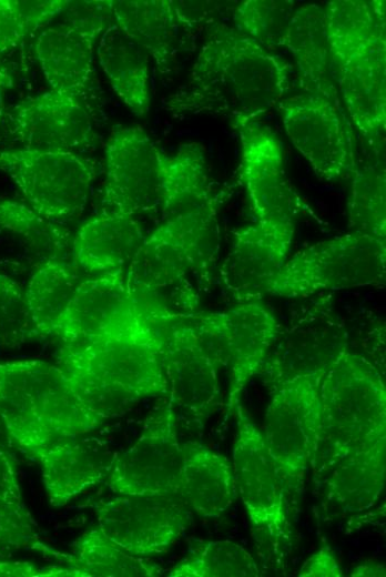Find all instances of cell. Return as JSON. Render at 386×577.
<instances>
[{"mask_svg": "<svg viewBox=\"0 0 386 577\" xmlns=\"http://www.w3.org/2000/svg\"><path fill=\"white\" fill-rule=\"evenodd\" d=\"M290 63L235 29L217 27L164 109L175 117L256 120L290 88Z\"/></svg>", "mask_w": 386, "mask_h": 577, "instance_id": "6da1fadb", "label": "cell"}, {"mask_svg": "<svg viewBox=\"0 0 386 577\" xmlns=\"http://www.w3.org/2000/svg\"><path fill=\"white\" fill-rule=\"evenodd\" d=\"M104 172L102 203L135 217L160 215L163 221L215 192L200 144H181L167 155L139 126L113 129L104 145Z\"/></svg>", "mask_w": 386, "mask_h": 577, "instance_id": "7a4b0ae2", "label": "cell"}, {"mask_svg": "<svg viewBox=\"0 0 386 577\" xmlns=\"http://www.w3.org/2000/svg\"><path fill=\"white\" fill-rule=\"evenodd\" d=\"M232 189L216 190L204 203L170 216L149 234L125 271L128 286L146 311L170 318L196 312L200 281L214 261L217 214Z\"/></svg>", "mask_w": 386, "mask_h": 577, "instance_id": "3957f363", "label": "cell"}, {"mask_svg": "<svg viewBox=\"0 0 386 577\" xmlns=\"http://www.w3.org/2000/svg\"><path fill=\"white\" fill-rule=\"evenodd\" d=\"M341 101L360 134L377 146L386 128L384 0H334L323 7Z\"/></svg>", "mask_w": 386, "mask_h": 577, "instance_id": "277c9868", "label": "cell"}, {"mask_svg": "<svg viewBox=\"0 0 386 577\" xmlns=\"http://www.w3.org/2000/svg\"><path fill=\"white\" fill-rule=\"evenodd\" d=\"M0 415L9 435L29 457L58 439L89 434L106 418L93 408L57 363H0Z\"/></svg>", "mask_w": 386, "mask_h": 577, "instance_id": "5b68a950", "label": "cell"}, {"mask_svg": "<svg viewBox=\"0 0 386 577\" xmlns=\"http://www.w3.org/2000/svg\"><path fill=\"white\" fill-rule=\"evenodd\" d=\"M162 325L125 337L67 344L58 351L57 364L85 401L108 419L126 404L167 395Z\"/></svg>", "mask_w": 386, "mask_h": 577, "instance_id": "8992f818", "label": "cell"}, {"mask_svg": "<svg viewBox=\"0 0 386 577\" xmlns=\"http://www.w3.org/2000/svg\"><path fill=\"white\" fill-rule=\"evenodd\" d=\"M322 427L313 468L386 437V388L380 373L365 357L344 348L326 368L319 385Z\"/></svg>", "mask_w": 386, "mask_h": 577, "instance_id": "52a82bcc", "label": "cell"}, {"mask_svg": "<svg viewBox=\"0 0 386 577\" xmlns=\"http://www.w3.org/2000/svg\"><path fill=\"white\" fill-rule=\"evenodd\" d=\"M386 243L348 232L297 252L266 286V294L301 297L323 291L378 285L386 276Z\"/></svg>", "mask_w": 386, "mask_h": 577, "instance_id": "ba28073f", "label": "cell"}, {"mask_svg": "<svg viewBox=\"0 0 386 577\" xmlns=\"http://www.w3.org/2000/svg\"><path fill=\"white\" fill-rule=\"evenodd\" d=\"M326 370L298 374L273 386L263 437L287 496L304 484L319 446L322 404L319 385Z\"/></svg>", "mask_w": 386, "mask_h": 577, "instance_id": "9c48e42d", "label": "cell"}, {"mask_svg": "<svg viewBox=\"0 0 386 577\" xmlns=\"http://www.w3.org/2000/svg\"><path fill=\"white\" fill-rule=\"evenodd\" d=\"M0 171L31 209L59 223L84 211L95 179L92 161L75 152L28 148L1 150Z\"/></svg>", "mask_w": 386, "mask_h": 577, "instance_id": "30bf717a", "label": "cell"}, {"mask_svg": "<svg viewBox=\"0 0 386 577\" xmlns=\"http://www.w3.org/2000/svg\"><path fill=\"white\" fill-rule=\"evenodd\" d=\"M232 466L252 528L278 555L290 544L288 496L262 431L237 404Z\"/></svg>", "mask_w": 386, "mask_h": 577, "instance_id": "8fae6325", "label": "cell"}, {"mask_svg": "<svg viewBox=\"0 0 386 577\" xmlns=\"http://www.w3.org/2000/svg\"><path fill=\"white\" fill-rule=\"evenodd\" d=\"M186 317L221 365L230 372L227 414L234 413L247 381L262 371L278 336V323L261 300L223 312H194Z\"/></svg>", "mask_w": 386, "mask_h": 577, "instance_id": "7c38bea8", "label": "cell"}, {"mask_svg": "<svg viewBox=\"0 0 386 577\" xmlns=\"http://www.w3.org/2000/svg\"><path fill=\"white\" fill-rule=\"evenodd\" d=\"M182 462L177 415L166 396L150 412L136 441L116 454L104 482L114 494L180 496Z\"/></svg>", "mask_w": 386, "mask_h": 577, "instance_id": "4fadbf2b", "label": "cell"}, {"mask_svg": "<svg viewBox=\"0 0 386 577\" xmlns=\"http://www.w3.org/2000/svg\"><path fill=\"white\" fill-rule=\"evenodd\" d=\"M164 322L136 302L124 273L92 275L81 282L53 336L82 344L150 332Z\"/></svg>", "mask_w": 386, "mask_h": 577, "instance_id": "5bb4252c", "label": "cell"}, {"mask_svg": "<svg viewBox=\"0 0 386 577\" xmlns=\"http://www.w3.org/2000/svg\"><path fill=\"white\" fill-rule=\"evenodd\" d=\"M277 108L288 139L318 178L352 179L358 168L356 146L339 105L321 95L302 93L283 99Z\"/></svg>", "mask_w": 386, "mask_h": 577, "instance_id": "9a60e30c", "label": "cell"}, {"mask_svg": "<svg viewBox=\"0 0 386 577\" xmlns=\"http://www.w3.org/2000/svg\"><path fill=\"white\" fill-rule=\"evenodd\" d=\"M162 361L176 415L202 425L221 404V364L186 315L163 323Z\"/></svg>", "mask_w": 386, "mask_h": 577, "instance_id": "2e32d148", "label": "cell"}, {"mask_svg": "<svg viewBox=\"0 0 386 577\" xmlns=\"http://www.w3.org/2000/svg\"><path fill=\"white\" fill-rule=\"evenodd\" d=\"M71 6L67 21L48 26L38 34L34 53L51 90L81 97L92 77L96 42L113 21L112 1Z\"/></svg>", "mask_w": 386, "mask_h": 577, "instance_id": "e0dca14e", "label": "cell"}, {"mask_svg": "<svg viewBox=\"0 0 386 577\" xmlns=\"http://www.w3.org/2000/svg\"><path fill=\"white\" fill-rule=\"evenodd\" d=\"M94 512L101 533L140 557L164 553L191 523L175 497L115 494L99 500Z\"/></svg>", "mask_w": 386, "mask_h": 577, "instance_id": "ac0fdd59", "label": "cell"}, {"mask_svg": "<svg viewBox=\"0 0 386 577\" xmlns=\"http://www.w3.org/2000/svg\"><path fill=\"white\" fill-rule=\"evenodd\" d=\"M293 235L292 219L256 220L234 233L220 275L237 303L257 301L266 294L267 284L287 261Z\"/></svg>", "mask_w": 386, "mask_h": 577, "instance_id": "d6986e66", "label": "cell"}, {"mask_svg": "<svg viewBox=\"0 0 386 577\" xmlns=\"http://www.w3.org/2000/svg\"><path fill=\"white\" fill-rule=\"evenodd\" d=\"M75 94L50 90L28 98L10 113V129L22 148L75 152L93 139L89 111Z\"/></svg>", "mask_w": 386, "mask_h": 577, "instance_id": "ffe728a7", "label": "cell"}, {"mask_svg": "<svg viewBox=\"0 0 386 577\" xmlns=\"http://www.w3.org/2000/svg\"><path fill=\"white\" fill-rule=\"evenodd\" d=\"M241 141V176L258 221L292 219L293 199L277 135L256 120L232 121Z\"/></svg>", "mask_w": 386, "mask_h": 577, "instance_id": "44dd1931", "label": "cell"}, {"mask_svg": "<svg viewBox=\"0 0 386 577\" xmlns=\"http://www.w3.org/2000/svg\"><path fill=\"white\" fill-rule=\"evenodd\" d=\"M68 227L43 217L27 203L0 200V271L29 274L50 261L71 260Z\"/></svg>", "mask_w": 386, "mask_h": 577, "instance_id": "7402d4cb", "label": "cell"}, {"mask_svg": "<svg viewBox=\"0 0 386 577\" xmlns=\"http://www.w3.org/2000/svg\"><path fill=\"white\" fill-rule=\"evenodd\" d=\"M115 456L105 441L89 433L58 439L32 458L41 466L50 505L58 508L104 482Z\"/></svg>", "mask_w": 386, "mask_h": 577, "instance_id": "603a6c76", "label": "cell"}, {"mask_svg": "<svg viewBox=\"0 0 386 577\" xmlns=\"http://www.w3.org/2000/svg\"><path fill=\"white\" fill-rule=\"evenodd\" d=\"M145 235L135 216L106 209L73 235L71 262L92 275L125 273Z\"/></svg>", "mask_w": 386, "mask_h": 577, "instance_id": "cb8c5ba5", "label": "cell"}, {"mask_svg": "<svg viewBox=\"0 0 386 577\" xmlns=\"http://www.w3.org/2000/svg\"><path fill=\"white\" fill-rule=\"evenodd\" d=\"M283 47L295 61L304 93L321 95L341 107L323 7L314 3L297 7Z\"/></svg>", "mask_w": 386, "mask_h": 577, "instance_id": "d4e9b609", "label": "cell"}, {"mask_svg": "<svg viewBox=\"0 0 386 577\" xmlns=\"http://www.w3.org/2000/svg\"><path fill=\"white\" fill-rule=\"evenodd\" d=\"M182 451L180 496L200 517H220L237 495L232 464L196 442L183 443Z\"/></svg>", "mask_w": 386, "mask_h": 577, "instance_id": "484cf974", "label": "cell"}, {"mask_svg": "<svg viewBox=\"0 0 386 577\" xmlns=\"http://www.w3.org/2000/svg\"><path fill=\"white\" fill-rule=\"evenodd\" d=\"M325 470L328 472L325 495L333 506L352 514L372 508L385 486L386 437L338 459Z\"/></svg>", "mask_w": 386, "mask_h": 577, "instance_id": "4316f807", "label": "cell"}, {"mask_svg": "<svg viewBox=\"0 0 386 577\" xmlns=\"http://www.w3.org/2000/svg\"><path fill=\"white\" fill-rule=\"evenodd\" d=\"M182 13L175 1H112L115 24L160 69H166L171 63L179 28L185 22Z\"/></svg>", "mask_w": 386, "mask_h": 577, "instance_id": "83f0119b", "label": "cell"}, {"mask_svg": "<svg viewBox=\"0 0 386 577\" xmlns=\"http://www.w3.org/2000/svg\"><path fill=\"white\" fill-rule=\"evenodd\" d=\"M96 58L112 90L136 117L150 109L146 54L112 21L96 42Z\"/></svg>", "mask_w": 386, "mask_h": 577, "instance_id": "f1b7e54d", "label": "cell"}, {"mask_svg": "<svg viewBox=\"0 0 386 577\" xmlns=\"http://www.w3.org/2000/svg\"><path fill=\"white\" fill-rule=\"evenodd\" d=\"M344 348L342 334L328 320L321 325L305 323L287 333L263 368L268 367V382L275 386L298 374L326 370Z\"/></svg>", "mask_w": 386, "mask_h": 577, "instance_id": "f546056e", "label": "cell"}, {"mask_svg": "<svg viewBox=\"0 0 386 577\" xmlns=\"http://www.w3.org/2000/svg\"><path fill=\"white\" fill-rule=\"evenodd\" d=\"M83 280L71 260L50 261L29 276L24 293L39 338L53 336Z\"/></svg>", "mask_w": 386, "mask_h": 577, "instance_id": "4dcf8cb0", "label": "cell"}, {"mask_svg": "<svg viewBox=\"0 0 386 577\" xmlns=\"http://www.w3.org/2000/svg\"><path fill=\"white\" fill-rule=\"evenodd\" d=\"M52 558L74 568L79 577H155L163 574L158 564L128 553L98 527L78 538L72 554L54 550Z\"/></svg>", "mask_w": 386, "mask_h": 577, "instance_id": "1f68e13d", "label": "cell"}, {"mask_svg": "<svg viewBox=\"0 0 386 577\" xmlns=\"http://www.w3.org/2000/svg\"><path fill=\"white\" fill-rule=\"evenodd\" d=\"M348 231L386 243L385 171L375 165L358 166L352 176Z\"/></svg>", "mask_w": 386, "mask_h": 577, "instance_id": "d6a6232c", "label": "cell"}, {"mask_svg": "<svg viewBox=\"0 0 386 577\" xmlns=\"http://www.w3.org/2000/svg\"><path fill=\"white\" fill-rule=\"evenodd\" d=\"M255 558L232 540L203 544L169 570L170 577H257Z\"/></svg>", "mask_w": 386, "mask_h": 577, "instance_id": "836d02e7", "label": "cell"}, {"mask_svg": "<svg viewBox=\"0 0 386 577\" xmlns=\"http://www.w3.org/2000/svg\"><path fill=\"white\" fill-rule=\"evenodd\" d=\"M295 10L293 1H243L233 13L234 29L273 52L283 47Z\"/></svg>", "mask_w": 386, "mask_h": 577, "instance_id": "e575fe53", "label": "cell"}, {"mask_svg": "<svg viewBox=\"0 0 386 577\" xmlns=\"http://www.w3.org/2000/svg\"><path fill=\"white\" fill-rule=\"evenodd\" d=\"M68 6L67 0H0V54L16 48L29 33L44 28Z\"/></svg>", "mask_w": 386, "mask_h": 577, "instance_id": "d590c367", "label": "cell"}, {"mask_svg": "<svg viewBox=\"0 0 386 577\" xmlns=\"http://www.w3.org/2000/svg\"><path fill=\"white\" fill-rule=\"evenodd\" d=\"M39 340L27 304L24 287L0 271V345L19 347Z\"/></svg>", "mask_w": 386, "mask_h": 577, "instance_id": "8d00e7d4", "label": "cell"}, {"mask_svg": "<svg viewBox=\"0 0 386 577\" xmlns=\"http://www.w3.org/2000/svg\"><path fill=\"white\" fill-rule=\"evenodd\" d=\"M0 505L28 512L23 504L16 465L8 448L0 445Z\"/></svg>", "mask_w": 386, "mask_h": 577, "instance_id": "74e56055", "label": "cell"}, {"mask_svg": "<svg viewBox=\"0 0 386 577\" xmlns=\"http://www.w3.org/2000/svg\"><path fill=\"white\" fill-rule=\"evenodd\" d=\"M0 577H79V574L68 565L39 567L28 561L0 560Z\"/></svg>", "mask_w": 386, "mask_h": 577, "instance_id": "f35d334b", "label": "cell"}, {"mask_svg": "<svg viewBox=\"0 0 386 577\" xmlns=\"http://www.w3.org/2000/svg\"><path fill=\"white\" fill-rule=\"evenodd\" d=\"M299 577H342V567L328 546L321 547L302 565L297 574Z\"/></svg>", "mask_w": 386, "mask_h": 577, "instance_id": "ab89813d", "label": "cell"}, {"mask_svg": "<svg viewBox=\"0 0 386 577\" xmlns=\"http://www.w3.org/2000/svg\"><path fill=\"white\" fill-rule=\"evenodd\" d=\"M349 576L352 577H385L386 576V569L383 564L379 563H362L355 566L351 573Z\"/></svg>", "mask_w": 386, "mask_h": 577, "instance_id": "60d3db41", "label": "cell"}, {"mask_svg": "<svg viewBox=\"0 0 386 577\" xmlns=\"http://www.w3.org/2000/svg\"><path fill=\"white\" fill-rule=\"evenodd\" d=\"M0 445L6 448H11L12 446H14V444L9 435L6 423L1 415H0Z\"/></svg>", "mask_w": 386, "mask_h": 577, "instance_id": "b9f144b4", "label": "cell"}, {"mask_svg": "<svg viewBox=\"0 0 386 577\" xmlns=\"http://www.w3.org/2000/svg\"><path fill=\"white\" fill-rule=\"evenodd\" d=\"M6 87H9V84L0 81V122L2 120V117H3V112H4V102H3V89Z\"/></svg>", "mask_w": 386, "mask_h": 577, "instance_id": "7bdbcfd3", "label": "cell"}, {"mask_svg": "<svg viewBox=\"0 0 386 577\" xmlns=\"http://www.w3.org/2000/svg\"><path fill=\"white\" fill-rule=\"evenodd\" d=\"M0 81L11 85L12 81L9 77V74L4 71V69L1 68L0 65Z\"/></svg>", "mask_w": 386, "mask_h": 577, "instance_id": "ee69618b", "label": "cell"}]
</instances>
